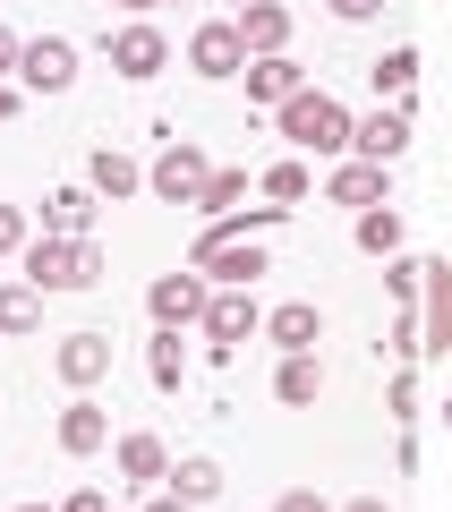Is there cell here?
Segmentation results:
<instances>
[{
    "label": "cell",
    "instance_id": "obj_1",
    "mask_svg": "<svg viewBox=\"0 0 452 512\" xmlns=\"http://www.w3.org/2000/svg\"><path fill=\"white\" fill-rule=\"evenodd\" d=\"M18 274L35 282L43 299L52 291H94V282H103V248H94V239H60V231H35L18 248Z\"/></svg>",
    "mask_w": 452,
    "mask_h": 512
},
{
    "label": "cell",
    "instance_id": "obj_2",
    "mask_svg": "<svg viewBox=\"0 0 452 512\" xmlns=\"http://www.w3.org/2000/svg\"><path fill=\"white\" fill-rule=\"evenodd\" d=\"M273 128H282V146H290V154H333V163L350 154V111L333 103L325 86H299L282 111H273Z\"/></svg>",
    "mask_w": 452,
    "mask_h": 512
},
{
    "label": "cell",
    "instance_id": "obj_3",
    "mask_svg": "<svg viewBox=\"0 0 452 512\" xmlns=\"http://www.w3.org/2000/svg\"><path fill=\"white\" fill-rule=\"evenodd\" d=\"M188 265H197L214 291H248V282L265 274V248H256V239H239V231H205L197 248H188Z\"/></svg>",
    "mask_w": 452,
    "mask_h": 512
},
{
    "label": "cell",
    "instance_id": "obj_4",
    "mask_svg": "<svg viewBox=\"0 0 452 512\" xmlns=\"http://www.w3.org/2000/svg\"><path fill=\"white\" fill-rule=\"evenodd\" d=\"M444 350H452V265L418 256V359H444Z\"/></svg>",
    "mask_w": 452,
    "mask_h": 512
},
{
    "label": "cell",
    "instance_id": "obj_5",
    "mask_svg": "<svg viewBox=\"0 0 452 512\" xmlns=\"http://www.w3.org/2000/svg\"><path fill=\"white\" fill-rule=\"evenodd\" d=\"M205 180H214V163H205L188 137H171V146L145 163V188H154L163 205H197V197H205Z\"/></svg>",
    "mask_w": 452,
    "mask_h": 512
},
{
    "label": "cell",
    "instance_id": "obj_6",
    "mask_svg": "<svg viewBox=\"0 0 452 512\" xmlns=\"http://www.w3.org/2000/svg\"><path fill=\"white\" fill-rule=\"evenodd\" d=\"M205 299H214V282H205L197 265H180V274H154L145 316H154V325H205Z\"/></svg>",
    "mask_w": 452,
    "mask_h": 512
},
{
    "label": "cell",
    "instance_id": "obj_7",
    "mask_svg": "<svg viewBox=\"0 0 452 512\" xmlns=\"http://www.w3.org/2000/svg\"><path fill=\"white\" fill-rule=\"evenodd\" d=\"M18 86H26V94H69V86H77V43H69V35H35V43L18 52Z\"/></svg>",
    "mask_w": 452,
    "mask_h": 512
},
{
    "label": "cell",
    "instance_id": "obj_8",
    "mask_svg": "<svg viewBox=\"0 0 452 512\" xmlns=\"http://www.w3.org/2000/svg\"><path fill=\"white\" fill-rule=\"evenodd\" d=\"M111 69H120V77H163V69H171V35H163L154 18L111 26Z\"/></svg>",
    "mask_w": 452,
    "mask_h": 512
},
{
    "label": "cell",
    "instance_id": "obj_9",
    "mask_svg": "<svg viewBox=\"0 0 452 512\" xmlns=\"http://www.w3.org/2000/svg\"><path fill=\"white\" fill-rule=\"evenodd\" d=\"M248 333H265V308H256L248 291H214L205 299V350H214V359H231Z\"/></svg>",
    "mask_w": 452,
    "mask_h": 512
},
{
    "label": "cell",
    "instance_id": "obj_10",
    "mask_svg": "<svg viewBox=\"0 0 452 512\" xmlns=\"http://www.w3.org/2000/svg\"><path fill=\"white\" fill-rule=\"evenodd\" d=\"M188 69H197V77H239V69H248V35H239V18H205L197 35H188Z\"/></svg>",
    "mask_w": 452,
    "mask_h": 512
},
{
    "label": "cell",
    "instance_id": "obj_11",
    "mask_svg": "<svg viewBox=\"0 0 452 512\" xmlns=\"http://www.w3.org/2000/svg\"><path fill=\"white\" fill-rule=\"evenodd\" d=\"M350 154H367V163H401V154H410V103H376L367 120H350Z\"/></svg>",
    "mask_w": 452,
    "mask_h": 512
},
{
    "label": "cell",
    "instance_id": "obj_12",
    "mask_svg": "<svg viewBox=\"0 0 452 512\" xmlns=\"http://www.w3.org/2000/svg\"><path fill=\"white\" fill-rule=\"evenodd\" d=\"M52 376L69 384V393L103 384V376H111V342H103V333H60V350H52Z\"/></svg>",
    "mask_w": 452,
    "mask_h": 512
},
{
    "label": "cell",
    "instance_id": "obj_13",
    "mask_svg": "<svg viewBox=\"0 0 452 512\" xmlns=\"http://www.w3.org/2000/svg\"><path fill=\"white\" fill-rule=\"evenodd\" d=\"M94 214H103V197H94L86 180H60L52 197H43V231H60V239H94Z\"/></svg>",
    "mask_w": 452,
    "mask_h": 512
},
{
    "label": "cell",
    "instance_id": "obj_14",
    "mask_svg": "<svg viewBox=\"0 0 452 512\" xmlns=\"http://www.w3.org/2000/svg\"><path fill=\"white\" fill-rule=\"evenodd\" d=\"M239 77H248V103H273V111H282L290 94L308 86V69H299V60H290V52H256V60H248V69H239Z\"/></svg>",
    "mask_w": 452,
    "mask_h": 512
},
{
    "label": "cell",
    "instance_id": "obj_15",
    "mask_svg": "<svg viewBox=\"0 0 452 512\" xmlns=\"http://www.w3.org/2000/svg\"><path fill=\"white\" fill-rule=\"evenodd\" d=\"M325 197H333V205H350V214H359V205H384V163H367V154H342V163L325 171Z\"/></svg>",
    "mask_w": 452,
    "mask_h": 512
},
{
    "label": "cell",
    "instance_id": "obj_16",
    "mask_svg": "<svg viewBox=\"0 0 452 512\" xmlns=\"http://www.w3.org/2000/svg\"><path fill=\"white\" fill-rule=\"evenodd\" d=\"M111 461H120V478H137V487H154V478H171V444L154 436V427H128V436L111 444Z\"/></svg>",
    "mask_w": 452,
    "mask_h": 512
},
{
    "label": "cell",
    "instance_id": "obj_17",
    "mask_svg": "<svg viewBox=\"0 0 452 512\" xmlns=\"http://www.w3.org/2000/svg\"><path fill=\"white\" fill-rule=\"evenodd\" d=\"M86 188H94L103 205H120V197H137V188H145V163H137V154H120V146H94Z\"/></svg>",
    "mask_w": 452,
    "mask_h": 512
},
{
    "label": "cell",
    "instance_id": "obj_18",
    "mask_svg": "<svg viewBox=\"0 0 452 512\" xmlns=\"http://www.w3.org/2000/svg\"><path fill=\"white\" fill-rule=\"evenodd\" d=\"M265 333L282 350H316L325 342V308H316V299H282V308H265Z\"/></svg>",
    "mask_w": 452,
    "mask_h": 512
},
{
    "label": "cell",
    "instance_id": "obj_19",
    "mask_svg": "<svg viewBox=\"0 0 452 512\" xmlns=\"http://www.w3.org/2000/svg\"><path fill=\"white\" fill-rule=\"evenodd\" d=\"M103 444H111V410L77 393V402L60 410V453H77V461H86V453H103Z\"/></svg>",
    "mask_w": 452,
    "mask_h": 512
},
{
    "label": "cell",
    "instance_id": "obj_20",
    "mask_svg": "<svg viewBox=\"0 0 452 512\" xmlns=\"http://www.w3.org/2000/svg\"><path fill=\"white\" fill-rule=\"evenodd\" d=\"M350 239H359L367 256H401V239H410V231H401V205H393V197H384V205H359V214H350Z\"/></svg>",
    "mask_w": 452,
    "mask_h": 512
},
{
    "label": "cell",
    "instance_id": "obj_21",
    "mask_svg": "<svg viewBox=\"0 0 452 512\" xmlns=\"http://www.w3.org/2000/svg\"><path fill=\"white\" fill-rule=\"evenodd\" d=\"M239 35H248V60L256 52H290V9L282 0H248V9H239Z\"/></svg>",
    "mask_w": 452,
    "mask_h": 512
},
{
    "label": "cell",
    "instance_id": "obj_22",
    "mask_svg": "<svg viewBox=\"0 0 452 512\" xmlns=\"http://www.w3.org/2000/svg\"><path fill=\"white\" fill-rule=\"evenodd\" d=\"M273 393H282L290 410H308L316 393H325V367H316V350H282V367H273Z\"/></svg>",
    "mask_w": 452,
    "mask_h": 512
},
{
    "label": "cell",
    "instance_id": "obj_23",
    "mask_svg": "<svg viewBox=\"0 0 452 512\" xmlns=\"http://www.w3.org/2000/svg\"><path fill=\"white\" fill-rule=\"evenodd\" d=\"M145 376H154V393H180V376H188L180 325H154V342H145Z\"/></svg>",
    "mask_w": 452,
    "mask_h": 512
},
{
    "label": "cell",
    "instance_id": "obj_24",
    "mask_svg": "<svg viewBox=\"0 0 452 512\" xmlns=\"http://www.w3.org/2000/svg\"><path fill=\"white\" fill-rule=\"evenodd\" d=\"M256 188H265L273 205H299V197L316 188V171H308V154H273V163L256 171Z\"/></svg>",
    "mask_w": 452,
    "mask_h": 512
},
{
    "label": "cell",
    "instance_id": "obj_25",
    "mask_svg": "<svg viewBox=\"0 0 452 512\" xmlns=\"http://www.w3.org/2000/svg\"><path fill=\"white\" fill-rule=\"evenodd\" d=\"M171 495H188V504H214L222 495V461H205V453H188V461H171V478H163Z\"/></svg>",
    "mask_w": 452,
    "mask_h": 512
},
{
    "label": "cell",
    "instance_id": "obj_26",
    "mask_svg": "<svg viewBox=\"0 0 452 512\" xmlns=\"http://www.w3.org/2000/svg\"><path fill=\"white\" fill-rule=\"evenodd\" d=\"M35 316H43V291L26 274H9L0 282V333H35Z\"/></svg>",
    "mask_w": 452,
    "mask_h": 512
},
{
    "label": "cell",
    "instance_id": "obj_27",
    "mask_svg": "<svg viewBox=\"0 0 452 512\" xmlns=\"http://www.w3.org/2000/svg\"><path fill=\"white\" fill-rule=\"evenodd\" d=\"M367 77H376V94H384V103H410V86H418V52H410V43H393V52H384Z\"/></svg>",
    "mask_w": 452,
    "mask_h": 512
},
{
    "label": "cell",
    "instance_id": "obj_28",
    "mask_svg": "<svg viewBox=\"0 0 452 512\" xmlns=\"http://www.w3.org/2000/svg\"><path fill=\"white\" fill-rule=\"evenodd\" d=\"M239 197H248V171H214V180H205V214H239Z\"/></svg>",
    "mask_w": 452,
    "mask_h": 512
},
{
    "label": "cell",
    "instance_id": "obj_29",
    "mask_svg": "<svg viewBox=\"0 0 452 512\" xmlns=\"http://www.w3.org/2000/svg\"><path fill=\"white\" fill-rule=\"evenodd\" d=\"M26 239H35V222H26V205H0V256H18Z\"/></svg>",
    "mask_w": 452,
    "mask_h": 512
},
{
    "label": "cell",
    "instance_id": "obj_30",
    "mask_svg": "<svg viewBox=\"0 0 452 512\" xmlns=\"http://www.w3.org/2000/svg\"><path fill=\"white\" fill-rule=\"evenodd\" d=\"M325 9H333V18H342V26H367V18H376V9H384V0H325Z\"/></svg>",
    "mask_w": 452,
    "mask_h": 512
},
{
    "label": "cell",
    "instance_id": "obj_31",
    "mask_svg": "<svg viewBox=\"0 0 452 512\" xmlns=\"http://www.w3.org/2000/svg\"><path fill=\"white\" fill-rule=\"evenodd\" d=\"M273 512H333V504H325V495H316V487H290V495H282V504H273Z\"/></svg>",
    "mask_w": 452,
    "mask_h": 512
},
{
    "label": "cell",
    "instance_id": "obj_32",
    "mask_svg": "<svg viewBox=\"0 0 452 512\" xmlns=\"http://www.w3.org/2000/svg\"><path fill=\"white\" fill-rule=\"evenodd\" d=\"M18 111H26V86H18V77H0V120H18Z\"/></svg>",
    "mask_w": 452,
    "mask_h": 512
},
{
    "label": "cell",
    "instance_id": "obj_33",
    "mask_svg": "<svg viewBox=\"0 0 452 512\" xmlns=\"http://www.w3.org/2000/svg\"><path fill=\"white\" fill-rule=\"evenodd\" d=\"M18 52H26V35H9V26H0V77H18Z\"/></svg>",
    "mask_w": 452,
    "mask_h": 512
},
{
    "label": "cell",
    "instance_id": "obj_34",
    "mask_svg": "<svg viewBox=\"0 0 452 512\" xmlns=\"http://www.w3.org/2000/svg\"><path fill=\"white\" fill-rule=\"evenodd\" d=\"M60 512H111V495H94V487H77V495H69V504H60Z\"/></svg>",
    "mask_w": 452,
    "mask_h": 512
},
{
    "label": "cell",
    "instance_id": "obj_35",
    "mask_svg": "<svg viewBox=\"0 0 452 512\" xmlns=\"http://www.w3.org/2000/svg\"><path fill=\"white\" fill-rule=\"evenodd\" d=\"M145 512H197V504H188V495H171V487H163V495H154V504H145Z\"/></svg>",
    "mask_w": 452,
    "mask_h": 512
},
{
    "label": "cell",
    "instance_id": "obj_36",
    "mask_svg": "<svg viewBox=\"0 0 452 512\" xmlns=\"http://www.w3.org/2000/svg\"><path fill=\"white\" fill-rule=\"evenodd\" d=\"M333 512H393L384 495H350V504H333Z\"/></svg>",
    "mask_w": 452,
    "mask_h": 512
},
{
    "label": "cell",
    "instance_id": "obj_37",
    "mask_svg": "<svg viewBox=\"0 0 452 512\" xmlns=\"http://www.w3.org/2000/svg\"><path fill=\"white\" fill-rule=\"evenodd\" d=\"M111 9H128V18H145V9H163V0H111Z\"/></svg>",
    "mask_w": 452,
    "mask_h": 512
},
{
    "label": "cell",
    "instance_id": "obj_38",
    "mask_svg": "<svg viewBox=\"0 0 452 512\" xmlns=\"http://www.w3.org/2000/svg\"><path fill=\"white\" fill-rule=\"evenodd\" d=\"M18 512H60V504H18Z\"/></svg>",
    "mask_w": 452,
    "mask_h": 512
},
{
    "label": "cell",
    "instance_id": "obj_39",
    "mask_svg": "<svg viewBox=\"0 0 452 512\" xmlns=\"http://www.w3.org/2000/svg\"><path fill=\"white\" fill-rule=\"evenodd\" d=\"M231 9H248V0H231Z\"/></svg>",
    "mask_w": 452,
    "mask_h": 512
}]
</instances>
